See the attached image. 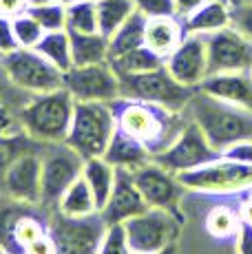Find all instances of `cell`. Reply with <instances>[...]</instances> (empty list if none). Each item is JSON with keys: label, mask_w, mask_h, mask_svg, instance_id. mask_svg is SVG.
<instances>
[{"label": "cell", "mask_w": 252, "mask_h": 254, "mask_svg": "<svg viewBox=\"0 0 252 254\" xmlns=\"http://www.w3.org/2000/svg\"><path fill=\"white\" fill-rule=\"evenodd\" d=\"M133 179L148 206L177 212V206L182 201L186 188H184V184L179 182L175 173L162 168L155 162H148L142 168L133 170Z\"/></svg>", "instance_id": "obj_16"}, {"label": "cell", "mask_w": 252, "mask_h": 254, "mask_svg": "<svg viewBox=\"0 0 252 254\" xmlns=\"http://www.w3.org/2000/svg\"><path fill=\"white\" fill-rule=\"evenodd\" d=\"M109 64L113 66V71L120 77V75H133V73H146L159 69V66H164V58L157 56L146 45H142L133 49V51L124 53V56L115 58V60H109Z\"/></svg>", "instance_id": "obj_27"}, {"label": "cell", "mask_w": 252, "mask_h": 254, "mask_svg": "<svg viewBox=\"0 0 252 254\" xmlns=\"http://www.w3.org/2000/svg\"><path fill=\"white\" fill-rule=\"evenodd\" d=\"M239 212H241V221H246V223H252V192L248 194V197H246V201L241 203Z\"/></svg>", "instance_id": "obj_43"}, {"label": "cell", "mask_w": 252, "mask_h": 254, "mask_svg": "<svg viewBox=\"0 0 252 254\" xmlns=\"http://www.w3.org/2000/svg\"><path fill=\"white\" fill-rule=\"evenodd\" d=\"M206 0H175V9H177V18L188 16L190 11H195L199 4H203Z\"/></svg>", "instance_id": "obj_42"}, {"label": "cell", "mask_w": 252, "mask_h": 254, "mask_svg": "<svg viewBox=\"0 0 252 254\" xmlns=\"http://www.w3.org/2000/svg\"><path fill=\"white\" fill-rule=\"evenodd\" d=\"M115 128L118 122L111 102H75L64 144H69L84 159L102 157Z\"/></svg>", "instance_id": "obj_4"}, {"label": "cell", "mask_w": 252, "mask_h": 254, "mask_svg": "<svg viewBox=\"0 0 252 254\" xmlns=\"http://www.w3.org/2000/svg\"><path fill=\"white\" fill-rule=\"evenodd\" d=\"M164 66L179 84L188 86V89H199V84L208 75L206 36L186 33L182 45L164 60Z\"/></svg>", "instance_id": "obj_15"}, {"label": "cell", "mask_w": 252, "mask_h": 254, "mask_svg": "<svg viewBox=\"0 0 252 254\" xmlns=\"http://www.w3.org/2000/svg\"><path fill=\"white\" fill-rule=\"evenodd\" d=\"M22 254H58L56 239L51 237V232L47 230L42 237H38L36 241H31L29 246L22 250Z\"/></svg>", "instance_id": "obj_39"}, {"label": "cell", "mask_w": 252, "mask_h": 254, "mask_svg": "<svg viewBox=\"0 0 252 254\" xmlns=\"http://www.w3.org/2000/svg\"><path fill=\"white\" fill-rule=\"evenodd\" d=\"M102 157L111 166H115V168H126V170H137L142 166H146L148 162H153L151 150L139 139H135L133 135L124 133L122 128H115L113 137H111Z\"/></svg>", "instance_id": "obj_19"}, {"label": "cell", "mask_w": 252, "mask_h": 254, "mask_svg": "<svg viewBox=\"0 0 252 254\" xmlns=\"http://www.w3.org/2000/svg\"><path fill=\"white\" fill-rule=\"evenodd\" d=\"M199 91L252 111V71L206 75V80L199 84Z\"/></svg>", "instance_id": "obj_18"}, {"label": "cell", "mask_w": 252, "mask_h": 254, "mask_svg": "<svg viewBox=\"0 0 252 254\" xmlns=\"http://www.w3.org/2000/svg\"><path fill=\"white\" fill-rule=\"evenodd\" d=\"M133 254H144V252H133ZM151 254H177V246H171V248H166V250L151 252Z\"/></svg>", "instance_id": "obj_44"}, {"label": "cell", "mask_w": 252, "mask_h": 254, "mask_svg": "<svg viewBox=\"0 0 252 254\" xmlns=\"http://www.w3.org/2000/svg\"><path fill=\"white\" fill-rule=\"evenodd\" d=\"M135 9L146 18H162V16H177L175 0H133Z\"/></svg>", "instance_id": "obj_35"}, {"label": "cell", "mask_w": 252, "mask_h": 254, "mask_svg": "<svg viewBox=\"0 0 252 254\" xmlns=\"http://www.w3.org/2000/svg\"><path fill=\"white\" fill-rule=\"evenodd\" d=\"M111 106H113L118 128L139 139L153 155L168 148L188 124V120H184L186 113H175L148 102L118 97L111 102Z\"/></svg>", "instance_id": "obj_1"}, {"label": "cell", "mask_w": 252, "mask_h": 254, "mask_svg": "<svg viewBox=\"0 0 252 254\" xmlns=\"http://www.w3.org/2000/svg\"><path fill=\"white\" fill-rule=\"evenodd\" d=\"M4 188L18 203L40 206L42 194V157L33 150L18 153L4 168Z\"/></svg>", "instance_id": "obj_14"}, {"label": "cell", "mask_w": 252, "mask_h": 254, "mask_svg": "<svg viewBox=\"0 0 252 254\" xmlns=\"http://www.w3.org/2000/svg\"><path fill=\"white\" fill-rule=\"evenodd\" d=\"M69 38H71V58H73V66L109 62V38H104L100 31H95V33L69 31Z\"/></svg>", "instance_id": "obj_22"}, {"label": "cell", "mask_w": 252, "mask_h": 254, "mask_svg": "<svg viewBox=\"0 0 252 254\" xmlns=\"http://www.w3.org/2000/svg\"><path fill=\"white\" fill-rule=\"evenodd\" d=\"M13 22V33H16V40H18V47H25V49H33L38 42L42 40L45 36V29L40 27V22L36 20L33 16L29 13H20V16L11 18Z\"/></svg>", "instance_id": "obj_33"}, {"label": "cell", "mask_w": 252, "mask_h": 254, "mask_svg": "<svg viewBox=\"0 0 252 254\" xmlns=\"http://www.w3.org/2000/svg\"><path fill=\"white\" fill-rule=\"evenodd\" d=\"M144 33H146V16L135 9L128 16V20L109 38V60H115V58L142 47Z\"/></svg>", "instance_id": "obj_24"}, {"label": "cell", "mask_w": 252, "mask_h": 254, "mask_svg": "<svg viewBox=\"0 0 252 254\" xmlns=\"http://www.w3.org/2000/svg\"><path fill=\"white\" fill-rule=\"evenodd\" d=\"M16 49H18V40H16V33H13L11 18L0 16V56L11 53Z\"/></svg>", "instance_id": "obj_37"}, {"label": "cell", "mask_w": 252, "mask_h": 254, "mask_svg": "<svg viewBox=\"0 0 252 254\" xmlns=\"http://www.w3.org/2000/svg\"><path fill=\"white\" fill-rule=\"evenodd\" d=\"M241 228V212L230 206H217L208 212L206 217V230L215 239H230L239 234Z\"/></svg>", "instance_id": "obj_29"}, {"label": "cell", "mask_w": 252, "mask_h": 254, "mask_svg": "<svg viewBox=\"0 0 252 254\" xmlns=\"http://www.w3.org/2000/svg\"><path fill=\"white\" fill-rule=\"evenodd\" d=\"M82 177L86 179L91 192H93L98 212H102V208L106 206L111 192H113V186H115V166H111L104 157L84 159V170H82Z\"/></svg>", "instance_id": "obj_23"}, {"label": "cell", "mask_w": 252, "mask_h": 254, "mask_svg": "<svg viewBox=\"0 0 252 254\" xmlns=\"http://www.w3.org/2000/svg\"><path fill=\"white\" fill-rule=\"evenodd\" d=\"M75 100L64 86L40 95H29V100L20 106L18 117L25 133L36 141L58 144L69 135V126L73 120Z\"/></svg>", "instance_id": "obj_3"}, {"label": "cell", "mask_w": 252, "mask_h": 254, "mask_svg": "<svg viewBox=\"0 0 252 254\" xmlns=\"http://www.w3.org/2000/svg\"><path fill=\"white\" fill-rule=\"evenodd\" d=\"M95 254H133L122 223L106 226V230H104V234H102L98 252H95Z\"/></svg>", "instance_id": "obj_34"}, {"label": "cell", "mask_w": 252, "mask_h": 254, "mask_svg": "<svg viewBox=\"0 0 252 254\" xmlns=\"http://www.w3.org/2000/svg\"><path fill=\"white\" fill-rule=\"evenodd\" d=\"M186 38L182 18L177 16H162V18H146V33H144V45L153 49L157 56L166 60Z\"/></svg>", "instance_id": "obj_20"}, {"label": "cell", "mask_w": 252, "mask_h": 254, "mask_svg": "<svg viewBox=\"0 0 252 254\" xmlns=\"http://www.w3.org/2000/svg\"><path fill=\"white\" fill-rule=\"evenodd\" d=\"M62 86L75 102H113L120 97V77L109 62L71 66L64 71Z\"/></svg>", "instance_id": "obj_12"}, {"label": "cell", "mask_w": 252, "mask_h": 254, "mask_svg": "<svg viewBox=\"0 0 252 254\" xmlns=\"http://www.w3.org/2000/svg\"><path fill=\"white\" fill-rule=\"evenodd\" d=\"M241 2H250V0H228V4H230V7H232V4H241Z\"/></svg>", "instance_id": "obj_46"}, {"label": "cell", "mask_w": 252, "mask_h": 254, "mask_svg": "<svg viewBox=\"0 0 252 254\" xmlns=\"http://www.w3.org/2000/svg\"><path fill=\"white\" fill-rule=\"evenodd\" d=\"M64 4H69V2H80V0H62Z\"/></svg>", "instance_id": "obj_48"}, {"label": "cell", "mask_w": 252, "mask_h": 254, "mask_svg": "<svg viewBox=\"0 0 252 254\" xmlns=\"http://www.w3.org/2000/svg\"><path fill=\"white\" fill-rule=\"evenodd\" d=\"M95 7H98V31L104 38L113 36L135 11L133 0H95Z\"/></svg>", "instance_id": "obj_28"}, {"label": "cell", "mask_w": 252, "mask_h": 254, "mask_svg": "<svg viewBox=\"0 0 252 254\" xmlns=\"http://www.w3.org/2000/svg\"><path fill=\"white\" fill-rule=\"evenodd\" d=\"M221 157L232 159V162H241V164H250V166H252V139L237 141V144L228 146L224 153H221Z\"/></svg>", "instance_id": "obj_38"}, {"label": "cell", "mask_w": 252, "mask_h": 254, "mask_svg": "<svg viewBox=\"0 0 252 254\" xmlns=\"http://www.w3.org/2000/svg\"><path fill=\"white\" fill-rule=\"evenodd\" d=\"M186 33H212L230 24V4L228 0H206L203 4L182 18Z\"/></svg>", "instance_id": "obj_21"}, {"label": "cell", "mask_w": 252, "mask_h": 254, "mask_svg": "<svg viewBox=\"0 0 252 254\" xmlns=\"http://www.w3.org/2000/svg\"><path fill=\"white\" fill-rule=\"evenodd\" d=\"M49 228L42 226V221L33 214H22V217H16L13 219V226L9 228V237H11L13 246L16 250L13 254H22V250L29 246L31 241H36L38 237H42Z\"/></svg>", "instance_id": "obj_31"}, {"label": "cell", "mask_w": 252, "mask_h": 254, "mask_svg": "<svg viewBox=\"0 0 252 254\" xmlns=\"http://www.w3.org/2000/svg\"><path fill=\"white\" fill-rule=\"evenodd\" d=\"M0 254H11V252H9L7 248H2V246H0Z\"/></svg>", "instance_id": "obj_47"}, {"label": "cell", "mask_w": 252, "mask_h": 254, "mask_svg": "<svg viewBox=\"0 0 252 254\" xmlns=\"http://www.w3.org/2000/svg\"><path fill=\"white\" fill-rule=\"evenodd\" d=\"M126 230V239L133 252H159L175 246L182 228V219L173 210L148 206L144 212L135 214L133 219L122 223Z\"/></svg>", "instance_id": "obj_7"}, {"label": "cell", "mask_w": 252, "mask_h": 254, "mask_svg": "<svg viewBox=\"0 0 252 254\" xmlns=\"http://www.w3.org/2000/svg\"><path fill=\"white\" fill-rule=\"evenodd\" d=\"M237 254H252V223L241 221L237 234Z\"/></svg>", "instance_id": "obj_40"}, {"label": "cell", "mask_w": 252, "mask_h": 254, "mask_svg": "<svg viewBox=\"0 0 252 254\" xmlns=\"http://www.w3.org/2000/svg\"><path fill=\"white\" fill-rule=\"evenodd\" d=\"M29 7V0H0V16L4 18H16L25 13Z\"/></svg>", "instance_id": "obj_41"}, {"label": "cell", "mask_w": 252, "mask_h": 254, "mask_svg": "<svg viewBox=\"0 0 252 254\" xmlns=\"http://www.w3.org/2000/svg\"><path fill=\"white\" fill-rule=\"evenodd\" d=\"M38 53L47 58L51 64H56L62 73L69 71L73 66V58H71V38L66 29H60V31H47L42 36V40L38 42L36 47Z\"/></svg>", "instance_id": "obj_26"}, {"label": "cell", "mask_w": 252, "mask_h": 254, "mask_svg": "<svg viewBox=\"0 0 252 254\" xmlns=\"http://www.w3.org/2000/svg\"><path fill=\"white\" fill-rule=\"evenodd\" d=\"M27 13L33 16L45 31H60L66 29V7L64 2H49V4H31Z\"/></svg>", "instance_id": "obj_32"}, {"label": "cell", "mask_w": 252, "mask_h": 254, "mask_svg": "<svg viewBox=\"0 0 252 254\" xmlns=\"http://www.w3.org/2000/svg\"><path fill=\"white\" fill-rule=\"evenodd\" d=\"M206 53L208 75L252 71V40L237 31L232 24L206 33Z\"/></svg>", "instance_id": "obj_11"}, {"label": "cell", "mask_w": 252, "mask_h": 254, "mask_svg": "<svg viewBox=\"0 0 252 254\" xmlns=\"http://www.w3.org/2000/svg\"><path fill=\"white\" fill-rule=\"evenodd\" d=\"M0 66L9 82L29 95H40V93L60 89L62 77H64V73L56 64H51L42 53L25 47H18L16 51L0 56Z\"/></svg>", "instance_id": "obj_6"}, {"label": "cell", "mask_w": 252, "mask_h": 254, "mask_svg": "<svg viewBox=\"0 0 252 254\" xmlns=\"http://www.w3.org/2000/svg\"><path fill=\"white\" fill-rule=\"evenodd\" d=\"M82 170H84V157L80 153H75L69 144H64V141L47 144V150L42 155L40 206L58 208L66 188L75 179L82 177Z\"/></svg>", "instance_id": "obj_9"}, {"label": "cell", "mask_w": 252, "mask_h": 254, "mask_svg": "<svg viewBox=\"0 0 252 254\" xmlns=\"http://www.w3.org/2000/svg\"><path fill=\"white\" fill-rule=\"evenodd\" d=\"M104 230L106 223L100 212L89 217H64L58 212L49 228L58 254H95Z\"/></svg>", "instance_id": "obj_13"}, {"label": "cell", "mask_w": 252, "mask_h": 254, "mask_svg": "<svg viewBox=\"0 0 252 254\" xmlns=\"http://www.w3.org/2000/svg\"><path fill=\"white\" fill-rule=\"evenodd\" d=\"M197 89L179 84L168 73L166 66L155 71L133 73V75H120V97L148 102V104L164 106L175 113H186L188 102Z\"/></svg>", "instance_id": "obj_5"}, {"label": "cell", "mask_w": 252, "mask_h": 254, "mask_svg": "<svg viewBox=\"0 0 252 254\" xmlns=\"http://www.w3.org/2000/svg\"><path fill=\"white\" fill-rule=\"evenodd\" d=\"M66 7V31L95 33L98 31V7L95 0H80L69 2Z\"/></svg>", "instance_id": "obj_30"}, {"label": "cell", "mask_w": 252, "mask_h": 254, "mask_svg": "<svg viewBox=\"0 0 252 254\" xmlns=\"http://www.w3.org/2000/svg\"><path fill=\"white\" fill-rule=\"evenodd\" d=\"M148 208L146 199L142 197L137 184L133 179V170L126 168H115V186L111 192L106 206L102 208V219L106 226L113 223H124L128 219H133L135 214L144 212Z\"/></svg>", "instance_id": "obj_17"}, {"label": "cell", "mask_w": 252, "mask_h": 254, "mask_svg": "<svg viewBox=\"0 0 252 254\" xmlns=\"http://www.w3.org/2000/svg\"><path fill=\"white\" fill-rule=\"evenodd\" d=\"M230 24L252 40V0L250 2L232 4L230 7Z\"/></svg>", "instance_id": "obj_36"}, {"label": "cell", "mask_w": 252, "mask_h": 254, "mask_svg": "<svg viewBox=\"0 0 252 254\" xmlns=\"http://www.w3.org/2000/svg\"><path fill=\"white\" fill-rule=\"evenodd\" d=\"M219 157L221 153L212 148L199 126L192 120H188V124L182 128V133L175 137V141L168 148H164L162 153L153 155V162L159 164L162 168L171 170V173L179 175L184 170H192L203 164H210Z\"/></svg>", "instance_id": "obj_10"}, {"label": "cell", "mask_w": 252, "mask_h": 254, "mask_svg": "<svg viewBox=\"0 0 252 254\" xmlns=\"http://www.w3.org/2000/svg\"><path fill=\"white\" fill-rule=\"evenodd\" d=\"M250 192H252V188H250Z\"/></svg>", "instance_id": "obj_49"}, {"label": "cell", "mask_w": 252, "mask_h": 254, "mask_svg": "<svg viewBox=\"0 0 252 254\" xmlns=\"http://www.w3.org/2000/svg\"><path fill=\"white\" fill-rule=\"evenodd\" d=\"M186 113L219 153L237 141L252 139V111L212 97L199 89L192 93Z\"/></svg>", "instance_id": "obj_2"}, {"label": "cell", "mask_w": 252, "mask_h": 254, "mask_svg": "<svg viewBox=\"0 0 252 254\" xmlns=\"http://www.w3.org/2000/svg\"><path fill=\"white\" fill-rule=\"evenodd\" d=\"M186 190L208 194H235L252 188V166L219 157L199 168L177 175Z\"/></svg>", "instance_id": "obj_8"}, {"label": "cell", "mask_w": 252, "mask_h": 254, "mask_svg": "<svg viewBox=\"0 0 252 254\" xmlns=\"http://www.w3.org/2000/svg\"><path fill=\"white\" fill-rule=\"evenodd\" d=\"M56 210L60 214H64V217H89V214L98 212L95 197H93V192H91L84 177L75 179V182L66 188V192L62 194Z\"/></svg>", "instance_id": "obj_25"}, {"label": "cell", "mask_w": 252, "mask_h": 254, "mask_svg": "<svg viewBox=\"0 0 252 254\" xmlns=\"http://www.w3.org/2000/svg\"><path fill=\"white\" fill-rule=\"evenodd\" d=\"M49 2H62V0H29V7L31 4H49Z\"/></svg>", "instance_id": "obj_45"}]
</instances>
